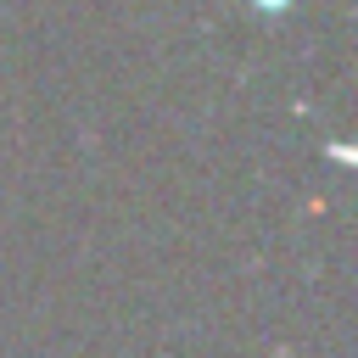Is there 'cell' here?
Returning a JSON list of instances; mask_svg holds the SVG:
<instances>
[{
  "label": "cell",
  "instance_id": "6da1fadb",
  "mask_svg": "<svg viewBox=\"0 0 358 358\" xmlns=\"http://www.w3.org/2000/svg\"><path fill=\"white\" fill-rule=\"evenodd\" d=\"M252 6H257V11H268V17H280V11L291 6V0H252Z\"/></svg>",
  "mask_w": 358,
  "mask_h": 358
}]
</instances>
